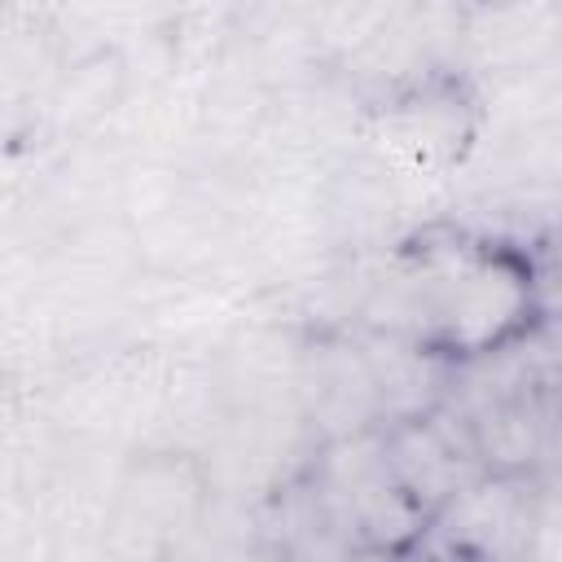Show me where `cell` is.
<instances>
[{"label":"cell","mask_w":562,"mask_h":562,"mask_svg":"<svg viewBox=\"0 0 562 562\" xmlns=\"http://www.w3.org/2000/svg\"><path fill=\"white\" fill-rule=\"evenodd\" d=\"M522 307V285L514 272L496 268V263H479L465 268L461 277H452L448 294H443V316H448V334L461 342H487L496 338Z\"/></svg>","instance_id":"cell-1"},{"label":"cell","mask_w":562,"mask_h":562,"mask_svg":"<svg viewBox=\"0 0 562 562\" xmlns=\"http://www.w3.org/2000/svg\"><path fill=\"white\" fill-rule=\"evenodd\" d=\"M527 505L514 496V487L505 483H492V487H474L457 501V531L465 540H479V544H501V540H522L527 536Z\"/></svg>","instance_id":"cell-2"},{"label":"cell","mask_w":562,"mask_h":562,"mask_svg":"<svg viewBox=\"0 0 562 562\" xmlns=\"http://www.w3.org/2000/svg\"><path fill=\"white\" fill-rule=\"evenodd\" d=\"M391 470L404 483V492H417V496L457 492V461L430 430H408L391 452Z\"/></svg>","instance_id":"cell-3"},{"label":"cell","mask_w":562,"mask_h":562,"mask_svg":"<svg viewBox=\"0 0 562 562\" xmlns=\"http://www.w3.org/2000/svg\"><path fill=\"white\" fill-rule=\"evenodd\" d=\"M544 351H549V360H562V316L549 321V329H544Z\"/></svg>","instance_id":"cell-4"},{"label":"cell","mask_w":562,"mask_h":562,"mask_svg":"<svg viewBox=\"0 0 562 562\" xmlns=\"http://www.w3.org/2000/svg\"><path fill=\"white\" fill-rule=\"evenodd\" d=\"M342 562H395V558H391V549H382V544H378V549H360V553H347Z\"/></svg>","instance_id":"cell-5"},{"label":"cell","mask_w":562,"mask_h":562,"mask_svg":"<svg viewBox=\"0 0 562 562\" xmlns=\"http://www.w3.org/2000/svg\"><path fill=\"white\" fill-rule=\"evenodd\" d=\"M241 562H272V558H241Z\"/></svg>","instance_id":"cell-6"},{"label":"cell","mask_w":562,"mask_h":562,"mask_svg":"<svg viewBox=\"0 0 562 562\" xmlns=\"http://www.w3.org/2000/svg\"><path fill=\"white\" fill-rule=\"evenodd\" d=\"M404 562H430V558H404Z\"/></svg>","instance_id":"cell-7"}]
</instances>
